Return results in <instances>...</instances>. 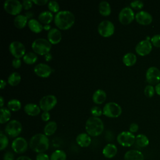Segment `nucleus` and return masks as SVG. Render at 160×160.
Segmentation results:
<instances>
[{
	"mask_svg": "<svg viewBox=\"0 0 160 160\" xmlns=\"http://www.w3.org/2000/svg\"><path fill=\"white\" fill-rule=\"evenodd\" d=\"M55 25L61 30H67L72 26L75 22L74 14L68 10L59 11L54 16Z\"/></svg>",
	"mask_w": 160,
	"mask_h": 160,
	"instance_id": "f257e3e1",
	"label": "nucleus"
},
{
	"mask_svg": "<svg viewBox=\"0 0 160 160\" xmlns=\"http://www.w3.org/2000/svg\"><path fill=\"white\" fill-rule=\"evenodd\" d=\"M28 19L24 14H19L16 16L14 19V24L18 29L24 28L28 22Z\"/></svg>",
	"mask_w": 160,
	"mask_h": 160,
	"instance_id": "a878e982",
	"label": "nucleus"
},
{
	"mask_svg": "<svg viewBox=\"0 0 160 160\" xmlns=\"http://www.w3.org/2000/svg\"><path fill=\"white\" fill-rule=\"evenodd\" d=\"M151 42L154 46L160 48V34L154 35L151 39Z\"/></svg>",
	"mask_w": 160,
	"mask_h": 160,
	"instance_id": "a19ab883",
	"label": "nucleus"
},
{
	"mask_svg": "<svg viewBox=\"0 0 160 160\" xmlns=\"http://www.w3.org/2000/svg\"><path fill=\"white\" fill-rule=\"evenodd\" d=\"M136 141V136L129 131H122L117 136L118 142L123 147L132 146Z\"/></svg>",
	"mask_w": 160,
	"mask_h": 160,
	"instance_id": "1a4fd4ad",
	"label": "nucleus"
},
{
	"mask_svg": "<svg viewBox=\"0 0 160 160\" xmlns=\"http://www.w3.org/2000/svg\"><path fill=\"white\" fill-rule=\"evenodd\" d=\"M135 18V14L132 9L130 7H124L118 14L119 21L124 25H128L132 22Z\"/></svg>",
	"mask_w": 160,
	"mask_h": 160,
	"instance_id": "9d476101",
	"label": "nucleus"
},
{
	"mask_svg": "<svg viewBox=\"0 0 160 160\" xmlns=\"http://www.w3.org/2000/svg\"><path fill=\"white\" fill-rule=\"evenodd\" d=\"M146 81L150 85H156L160 82V70L156 67L149 68L146 72Z\"/></svg>",
	"mask_w": 160,
	"mask_h": 160,
	"instance_id": "ddd939ff",
	"label": "nucleus"
},
{
	"mask_svg": "<svg viewBox=\"0 0 160 160\" xmlns=\"http://www.w3.org/2000/svg\"><path fill=\"white\" fill-rule=\"evenodd\" d=\"M124 160H144L143 154L136 149H131L124 154Z\"/></svg>",
	"mask_w": 160,
	"mask_h": 160,
	"instance_id": "412c9836",
	"label": "nucleus"
},
{
	"mask_svg": "<svg viewBox=\"0 0 160 160\" xmlns=\"http://www.w3.org/2000/svg\"><path fill=\"white\" fill-rule=\"evenodd\" d=\"M57 129V123L54 121H49L44 128V134L47 136L54 134Z\"/></svg>",
	"mask_w": 160,
	"mask_h": 160,
	"instance_id": "c85d7f7f",
	"label": "nucleus"
},
{
	"mask_svg": "<svg viewBox=\"0 0 160 160\" xmlns=\"http://www.w3.org/2000/svg\"><path fill=\"white\" fill-rule=\"evenodd\" d=\"M104 128V123L99 118L91 116L86 122L85 129L90 136H99L103 132Z\"/></svg>",
	"mask_w": 160,
	"mask_h": 160,
	"instance_id": "7ed1b4c3",
	"label": "nucleus"
},
{
	"mask_svg": "<svg viewBox=\"0 0 160 160\" xmlns=\"http://www.w3.org/2000/svg\"><path fill=\"white\" fill-rule=\"evenodd\" d=\"M115 30L114 24L109 20H104L99 22L98 26V33L104 38L111 36Z\"/></svg>",
	"mask_w": 160,
	"mask_h": 160,
	"instance_id": "6e6552de",
	"label": "nucleus"
},
{
	"mask_svg": "<svg viewBox=\"0 0 160 160\" xmlns=\"http://www.w3.org/2000/svg\"><path fill=\"white\" fill-rule=\"evenodd\" d=\"M48 8L51 12H58L59 11V4L56 1H50L48 3Z\"/></svg>",
	"mask_w": 160,
	"mask_h": 160,
	"instance_id": "c9c22d12",
	"label": "nucleus"
},
{
	"mask_svg": "<svg viewBox=\"0 0 160 160\" xmlns=\"http://www.w3.org/2000/svg\"><path fill=\"white\" fill-rule=\"evenodd\" d=\"M76 141L79 146L82 148H86L91 144V138L88 133L82 132L79 134L77 136L76 138Z\"/></svg>",
	"mask_w": 160,
	"mask_h": 160,
	"instance_id": "6ab92c4d",
	"label": "nucleus"
},
{
	"mask_svg": "<svg viewBox=\"0 0 160 160\" xmlns=\"http://www.w3.org/2000/svg\"><path fill=\"white\" fill-rule=\"evenodd\" d=\"M98 9L99 13L103 16H108L111 12V8L109 3L106 1H102L99 2Z\"/></svg>",
	"mask_w": 160,
	"mask_h": 160,
	"instance_id": "bb28decb",
	"label": "nucleus"
},
{
	"mask_svg": "<svg viewBox=\"0 0 160 160\" xmlns=\"http://www.w3.org/2000/svg\"><path fill=\"white\" fill-rule=\"evenodd\" d=\"M28 142L22 137L15 138L11 144V148L13 151L17 154H22L28 149Z\"/></svg>",
	"mask_w": 160,
	"mask_h": 160,
	"instance_id": "2eb2a0df",
	"label": "nucleus"
},
{
	"mask_svg": "<svg viewBox=\"0 0 160 160\" xmlns=\"http://www.w3.org/2000/svg\"><path fill=\"white\" fill-rule=\"evenodd\" d=\"M33 51L39 55H46L49 53L51 49V44L45 38H38L33 41L31 44Z\"/></svg>",
	"mask_w": 160,
	"mask_h": 160,
	"instance_id": "20e7f679",
	"label": "nucleus"
},
{
	"mask_svg": "<svg viewBox=\"0 0 160 160\" xmlns=\"http://www.w3.org/2000/svg\"><path fill=\"white\" fill-rule=\"evenodd\" d=\"M155 92L159 96H160V82L155 86Z\"/></svg>",
	"mask_w": 160,
	"mask_h": 160,
	"instance_id": "8fccbe9b",
	"label": "nucleus"
},
{
	"mask_svg": "<svg viewBox=\"0 0 160 160\" xmlns=\"http://www.w3.org/2000/svg\"><path fill=\"white\" fill-rule=\"evenodd\" d=\"M152 48L151 42L148 39H144L139 41L135 47L136 53L141 56H145L149 54Z\"/></svg>",
	"mask_w": 160,
	"mask_h": 160,
	"instance_id": "4468645a",
	"label": "nucleus"
},
{
	"mask_svg": "<svg viewBox=\"0 0 160 160\" xmlns=\"http://www.w3.org/2000/svg\"><path fill=\"white\" fill-rule=\"evenodd\" d=\"M57 104V98L52 94L43 96L39 101V106L43 111H49Z\"/></svg>",
	"mask_w": 160,
	"mask_h": 160,
	"instance_id": "9b49d317",
	"label": "nucleus"
},
{
	"mask_svg": "<svg viewBox=\"0 0 160 160\" xmlns=\"http://www.w3.org/2000/svg\"><path fill=\"white\" fill-rule=\"evenodd\" d=\"M28 26L30 30L35 33H39L43 29V26L42 24L38 20L33 18L29 19Z\"/></svg>",
	"mask_w": 160,
	"mask_h": 160,
	"instance_id": "393cba45",
	"label": "nucleus"
},
{
	"mask_svg": "<svg viewBox=\"0 0 160 160\" xmlns=\"http://www.w3.org/2000/svg\"><path fill=\"white\" fill-rule=\"evenodd\" d=\"M32 2L38 6H43L49 2L48 0H32Z\"/></svg>",
	"mask_w": 160,
	"mask_h": 160,
	"instance_id": "09e8293b",
	"label": "nucleus"
},
{
	"mask_svg": "<svg viewBox=\"0 0 160 160\" xmlns=\"http://www.w3.org/2000/svg\"><path fill=\"white\" fill-rule=\"evenodd\" d=\"M139 129V126L137 123L135 122H132L130 124L129 128V131L132 132V133H134L136 132Z\"/></svg>",
	"mask_w": 160,
	"mask_h": 160,
	"instance_id": "a18cd8bd",
	"label": "nucleus"
},
{
	"mask_svg": "<svg viewBox=\"0 0 160 160\" xmlns=\"http://www.w3.org/2000/svg\"><path fill=\"white\" fill-rule=\"evenodd\" d=\"M0 106H1V108H3V106H4V99L2 98V96H1L0 97Z\"/></svg>",
	"mask_w": 160,
	"mask_h": 160,
	"instance_id": "4d7b16f0",
	"label": "nucleus"
},
{
	"mask_svg": "<svg viewBox=\"0 0 160 160\" xmlns=\"http://www.w3.org/2000/svg\"><path fill=\"white\" fill-rule=\"evenodd\" d=\"M90 112H91V114L94 117L99 118L102 114V109L98 106H94L92 107L90 110Z\"/></svg>",
	"mask_w": 160,
	"mask_h": 160,
	"instance_id": "58836bf2",
	"label": "nucleus"
},
{
	"mask_svg": "<svg viewBox=\"0 0 160 160\" xmlns=\"http://www.w3.org/2000/svg\"><path fill=\"white\" fill-rule=\"evenodd\" d=\"M48 40L51 44H56L59 43L62 38L60 30L58 28H51L48 32Z\"/></svg>",
	"mask_w": 160,
	"mask_h": 160,
	"instance_id": "a211bd4d",
	"label": "nucleus"
},
{
	"mask_svg": "<svg viewBox=\"0 0 160 160\" xmlns=\"http://www.w3.org/2000/svg\"><path fill=\"white\" fill-rule=\"evenodd\" d=\"M29 144L33 151L41 153L48 149L49 142L48 136L44 134L38 133L31 137Z\"/></svg>",
	"mask_w": 160,
	"mask_h": 160,
	"instance_id": "f03ea898",
	"label": "nucleus"
},
{
	"mask_svg": "<svg viewBox=\"0 0 160 160\" xmlns=\"http://www.w3.org/2000/svg\"><path fill=\"white\" fill-rule=\"evenodd\" d=\"M25 16L27 17V18H28V19H32L31 18H32V16H33V13H32L31 11H28V12H26Z\"/></svg>",
	"mask_w": 160,
	"mask_h": 160,
	"instance_id": "603ef678",
	"label": "nucleus"
},
{
	"mask_svg": "<svg viewBox=\"0 0 160 160\" xmlns=\"http://www.w3.org/2000/svg\"><path fill=\"white\" fill-rule=\"evenodd\" d=\"M41 119L43 121H48L51 118V115L49 111H43V112L41 114Z\"/></svg>",
	"mask_w": 160,
	"mask_h": 160,
	"instance_id": "de8ad7c7",
	"label": "nucleus"
},
{
	"mask_svg": "<svg viewBox=\"0 0 160 160\" xmlns=\"http://www.w3.org/2000/svg\"><path fill=\"white\" fill-rule=\"evenodd\" d=\"M22 129L21 123L16 119L9 121L6 125L4 131L7 135L11 138H16L20 134Z\"/></svg>",
	"mask_w": 160,
	"mask_h": 160,
	"instance_id": "0eeeda50",
	"label": "nucleus"
},
{
	"mask_svg": "<svg viewBox=\"0 0 160 160\" xmlns=\"http://www.w3.org/2000/svg\"><path fill=\"white\" fill-rule=\"evenodd\" d=\"M1 111V117H0V123L4 124L7 122H9L11 118V111L7 108H2L0 109Z\"/></svg>",
	"mask_w": 160,
	"mask_h": 160,
	"instance_id": "473e14b6",
	"label": "nucleus"
},
{
	"mask_svg": "<svg viewBox=\"0 0 160 160\" xmlns=\"http://www.w3.org/2000/svg\"><path fill=\"white\" fill-rule=\"evenodd\" d=\"M3 160H14V155L10 151L6 152L3 156Z\"/></svg>",
	"mask_w": 160,
	"mask_h": 160,
	"instance_id": "49530a36",
	"label": "nucleus"
},
{
	"mask_svg": "<svg viewBox=\"0 0 160 160\" xmlns=\"http://www.w3.org/2000/svg\"><path fill=\"white\" fill-rule=\"evenodd\" d=\"M135 19L139 24L146 26L152 22V17L148 12L145 11H140L135 14Z\"/></svg>",
	"mask_w": 160,
	"mask_h": 160,
	"instance_id": "f3484780",
	"label": "nucleus"
},
{
	"mask_svg": "<svg viewBox=\"0 0 160 160\" xmlns=\"http://www.w3.org/2000/svg\"><path fill=\"white\" fill-rule=\"evenodd\" d=\"M7 106L10 111H18L21 108V102L17 99H12L8 102Z\"/></svg>",
	"mask_w": 160,
	"mask_h": 160,
	"instance_id": "72a5a7b5",
	"label": "nucleus"
},
{
	"mask_svg": "<svg viewBox=\"0 0 160 160\" xmlns=\"http://www.w3.org/2000/svg\"><path fill=\"white\" fill-rule=\"evenodd\" d=\"M135 142L139 147L145 148L149 145V140L146 135L143 134H139L136 136Z\"/></svg>",
	"mask_w": 160,
	"mask_h": 160,
	"instance_id": "7c9ffc66",
	"label": "nucleus"
},
{
	"mask_svg": "<svg viewBox=\"0 0 160 160\" xmlns=\"http://www.w3.org/2000/svg\"><path fill=\"white\" fill-rule=\"evenodd\" d=\"M24 112L29 116H36L39 115L41 111L39 106L34 103H28L24 106Z\"/></svg>",
	"mask_w": 160,
	"mask_h": 160,
	"instance_id": "4be33fe9",
	"label": "nucleus"
},
{
	"mask_svg": "<svg viewBox=\"0 0 160 160\" xmlns=\"http://www.w3.org/2000/svg\"><path fill=\"white\" fill-rule=\"evenodd\" d=\"M3 8L6 12L13 16L20 14L23 8L22 2L18 0H6L4 2Z\"/></svg>",
	"mask_w": 160,
	"mask_h": 160,
	"instance_id": "423d86ee",
	"label": "nucleus"
},
{
	"mask_svg": "<svg viewBox=\"0 0 160 160\" xmlns=\"http://www.w3.org/2000/svg\"><path fill=\"white\" fill-rule=\"evenodd\" d=\"M6 82L4 79H1V84H0V88L1 89H4V88L6 86Z\"/></svg>",
	"mask_w": 160,
	"mask_h": 160,
	"instance_id": "5fc2aeb1",
	"label": "nucleus"
},
{
	"mask_svg": "<svg viewBox=\"0 0 160 160\" xmlns=\"http://www.w3.org/2000/svg\"><path fill=\"white\" fill-rule=\"evenodd\" d=\"M130 6L132 9H136V10H140L144 6V3L142 1L139 0H135L130 3Z\"/></svg>",
	"mask_w": 160,
	"mask_h": 160,
	"instance_id": "ea45409f",
	"label": "nucleus"
},
{
	"mask_svg": "<svg viewBox=\"0 0 160 160\" xmlns=\"http://www.w3.org/2000/svg\"><path fill=\"white\" fill-rule=\"evenodd\" d=\"M118 152V148L116 146L112 143L106 144L102 149V154L106 158L111 159L116 156Z\"/></svg>",
	"mask_w": 160,
	"mask_h": 160,
	"instance_id": "aec40b11",
	"label": "nucleus"
},
{
	"mask_svg": "<svg viewBox=\"0 0 160 160\" xmlns=\"http://www.w3.org/2000/svg\"><path fill=\"white\" fill-rule=\"evenodd\" d=\"M22 60L27 64H33L37 61L38 56L34 52H29L25 54Z\"/></svg>",
	"mask_w": 160,
	"mask_h": 160,
	"instance_id": "2f4dec72",
	"label": "nucleus"
},
{
	"mask_svg": "<svg viewBox=\"0 0 160 160\" xmlns=\"http://www.w3.org/2000/svg\"><path fill=\"white\" fill-rule=\"evenodd\" d=\"M121 113V107L115 102H109L102 108V114L108 118H116L119 117Z\"/></svg>",
	"mask_w": 160,
	"mask_h": 160,
	"instance_id": "39448f33",
	"label": "nucleus"
},
{
	"mask_svg": "<svg viewBox=\"0 0 160 160\" xmlns=\"http://www.w3.org/2000/svg\"><path fill=\"white\" fill-rule=\"evenodd\" d=\"M12 66L14 68L18 69L21 66V60L18 58H14L12 61Z\"/></svg>",
	"mask_w": 160,
	"mask_h": 160,
	"instance_id": "c03bdc74",
	"label": "nucleus"
},
{
	"mask_svg": "<svg viewBox=\"0 0 160 160\" xmlns=\"http://www.w3.org/2000/svg\"><path fill=\"white\" fill-rule=\"evenodd\" d=\"M106 99V92L101 89H97L92 94V99L94 103L96 104H102Z\"/></svg>",
	"mask_w": 160,
	"mask_h": 160,
	"instance_id": "5701e85b",
	"label": "nucleus"
},
{
	"mask_svg": "<svg viewBox=\"0 0 160 160\" xmlns=\"http://www.w3.org/2000/svg\"><path fill=\"white\" fill-rule=\"evenodd\" d=\"M32 1L30 0H24L22 2V7L25 10H29L30 8H31L32 6Z\"/></svg>",
	"mask_w": 160,
	"mask_h": 160,
	"instance_id": "79ce46f5",
	"label": "nucleus"
},
{
	"mask_svg": "<svg viewBox=\"0 0 160 160\" xmlns=\"http://www.w3.org/2000/svg\"><path fill=\"white\" fill-rule=\"evenodd\" d=\"M16 160H32L30 158H29L28 156H21L18 157Z\"/></svg>",
	"mask_w": 160,
	"mask_h": 160,
	"instance_id": "3c124183",
	"label": "nucleus"
},
{
	"mask_svg": "<svg viewBox=\"0 0 160 160\" xmlns=\"http://www.w3.org/2000/svg\"><path fill=\"white\" fill-rule=\"evenodd\" d=\"M54 18L52 13L49 11H42L38 15V21L44 24H49Z\"/></svg>",
	"mask_w": 160,
	"mask_h": 160,
	"instance_id": "b1692460",
	"label": "nucleus"
},
{
	"mask_svg": "<svg viewBox=\"0 0 160 160\" xmlns=\"http://www.w3.org/2000/svg\"><path fill=\"white\" fill-rule=\"evenodd\" d=\"M51 29V26L49 24H44L43 26V29H44V30H46V31H49Z\"/></svg>",
	"mask_w": 160,
	"mask_h": 160,
	"instance_id": "6e6d98bb",
	"label": "nucleus"
},
{
	"mask_svg": "<svg viewBox=\"0 0 160 160\" xmlns=\"http://www.w3.org/2000/svg\"><path fill=\"white\" fill-rule=\"evenodd\" d=\"M9 50L14 58L20 59L22 57L23 58L26 54V48L24 45L18 41H14L11 42L9 46Z\"/></svg>",
	"mask_w": 160,
	"mask_h": 160,
	"instance_id": "f8f14e48",
	"label": "nucleus"
},
{
	"mask_svg": "<svg viewBox=\"0 0 160 160\" xmlns=\"http://www.w3.org/2000/svg\"><path fill=\"white\" fill-rule=\"evenodd\" d=\"M36 160H50L49 156L44 152L38 153L36 155Z\"/></svg>",
	"mask_w": 160,
	"mask_h": 160,
	"instance_id": "37998d69",
	"label": "nucleus"
},
{
	"mask_svg": "<svg viewBox=\"0 0 160 160\" xmlns=\"http://www.w3.org/2000/svg\"><path fill=\"white\" fill-rule=\"evenodd\" d=\"M52 55H51V53H48V54H46L45 55V56H44V58H45V60L46 61H51V59H52Z\"/></svg>",
	"mask_w": 160,
	"mask_h": 160,
	"instance_id": "864d4df0",
	"label": "nucleus"
},
{
	"mask_svg": "<svg viewBox=\"0 0 160 160\" xmlns=\"http://www.w3.org/2000/svg\"><path fill=\"white\" fill-rule=\"evenodd\" d=\"M137 61L136 56L132 52H128L122 57V62L126 66H132L134 65Z\"/></svg>",
	"mask_w": 160,
	"mask_h": 160,
	"instance_id": "cd10ccee",
	"label": "nucleus"
},
{
	"mask_svg": "<svg viewBox=\"0 0 160 160\" xmlns=\"http://www.w3.org/2000/svg\"><path fill=\"white\" fill-rule=\"evenodd\" d=\"M0 142H1V146H0V150L2 151L4 150L9 144V140L6 135L2 133V132H1L0 134Z\"/></svg>",
	"mask_w": 160,
	"mask_h": 160,
	"instance_id": "e433bc0d",
	"label": "nucleus"
},
{
	"mask_svg": "<svg viewBox=\"0 0 160 160\" xmlns=\"http://www.w3.org/2000/svg\"><path fill=\"white\" fill-rule=\"evenodd\" d=\"M21 80V76L18 72H13L10 74L8 78V82L11 86H17Z\"/></svg>",
	"mask_w": 160,
	"mask_h": 160,
	"instance_id": "c756f323",
	"label": "nucleus"
},
{
	"mask_svg": "<svg viewBox=\"0 0 160 160\" xmlns=\"http://www.w3.org/2000/svg\"><path fill=\"white\" fill-rule=\"evenodd\" d=\"M144 93L146 97L151 98L155 93V88L152 85H147L144 89Z\"/></svg>",
	"mask_w": 160,
	"mask_h": 160,
	"instance_id": "4c0bfd02",
	"label": "nucleus"
},
{
	"mask_svg": "<svg viewBox=\"0 0 160 160\" xmlns=\"http://www.w3.org/2000/svg\"><path fill=\"white\" fill-rule=\"evenodd\" d=\"M50 160H66V154L62 150L57 149L51 154Z\"/></svg>",
	"mask_w": 160,
	"mask_h": 160,
	"instance_id": "f704fd0d",
	"label": "nucleus"
},
{
	"mask_svg": "<svg viewBox=\"0 0 160 160\" xmlns=\"http://www.w3.org/2000/svg\"><path fill=\"white\" fill-rule=\"evenodd\" d=\"M34 72L38 76L45 78L49 77L51 75L52 72V69L47 64L41 62L35 66L34 68Z\"/></svg>",
	"mask_w": 160,
	"mask_h": 160,
	"instance_id": "dca6fc26",
	"label": "nucleus"
}]
</instances>
